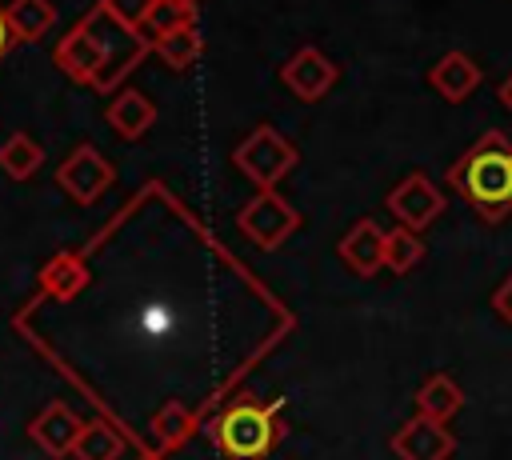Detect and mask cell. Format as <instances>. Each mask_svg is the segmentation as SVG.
I'll list each match as a JSON object with an SVG mask.
<instances>
[{
	"label": "cell",
	"mask_w": 512,
	"mask_h": 460,
	"mask_svg": "<svg viewBox=\"0 0 512 460\" xmlns=\"http://www.w3.org/2000/svg\"><path fill=\"white\" fill-rule=\"evenodd\" d=\"M144 36H136V40H128L124 48H116L108 36H100V12H92L88 20H80L60 44H56V52H52V60H56V68L64 72V76H72L76 84H88V88H96V92H108L112 84H120L128 72H132V64L144 56Z\"/></svg>",
	"instance_id": "cell-1"
},
{
	"label": "cell",
	"mask_w": 512,
	"mask_h": 460,
	"mask_svg": "<svg viewBox=\"0 0 512 460\" xmlns=\"http://www.w3.org/2000/svg\"><path fill=\"white\" fill-rule=\"evenodd\" d=\"M452 448H456L452 432H448L444 424L420 416V412H416L412 420H404L400 432L392 436V452H396L400 460H448Z\"/></svg>",
	"instance_id": "cell-9"
},
{
	"label": "cell",
	"mask_w": 512,
	"mask_h": 460,
	"mask_svg": "<svg viewBox=\"0 0 512 460\" xmlns=\"http://www.w3.org/2000/svg\"><path fill=\"white\" fill-rule=\"evenodd\" d=\"M492 308H496L500 320L512 324V276H504V280L496 284V292H492Z\"/></svg>",
	"instance_id": "cell-24"
},
{
	"label": "cell",
	"mask_w": 512,
	"mask_h": 460,
	"mask_svg": "<svg viewBox=\"0 0 512 460\" xmlns=\"http://www.w3.org/2000/svg\"><path fill=\"white\" fill-rule=\"evenodd\" d=\"M88 280H92V272H88V260L80 252H56L40 268V284L52 300H76L88 288Z\"/></svg>",
	"instance_id": "cell-14"
},
{
	"label": "cell",
	"mask_w": 512,
	"mask_h": 460,
	"mask_svg": "<svg viewBox=\"0 0 512 460\" xmlns=\"http://www.w3.org/2000/svg\"><path fill=\"white\" fill-rule=\"evenodd\" d=\"M196 20V8L192 4H180V0H152L148 16H144V32H152V40L160 36H172L180 28H192Z\"/></svg>",
	"instance_id": "cell-22"
},
{
	"label": "cell",
	"mask_w": 512,
	"mask_h": 460,
	"mask_svg": "<svg viewBox=\"0 0 512 460\" xmlns=\"http://www.w3.org/2000/svg\"><path fill=\"white\" fill-rule=\"evenodd\" d=\"M388 212L400 220V228H428L440 212H444V192L424 176V172H408L392 192H388Z\"/></svg>",
	"instance_id": "cell-7"
},
{
	"label": "cell",
	"mask_w": 512,
	"mask_h": 460,
	"mask_svg": "<svg viewBox=\"0 0 512 460\" xmlns=\"http://www.w3.org/2000/svg\"><path fill=\"white\" fill-rule=\"evenodd\" d=\"M212 436H216V448L228 460H264L280 444L284 424L268 404L244 396L212 420Z\"/></svg>",
	"instance_id": "cell-3"
},
{
	"label": "cell",
	"mask_w": 512,
	"mask_h": 460,
	"mask_svg": "<svg viewBox=\"0 0 512 460\" xmlns=\"http://www.w3.org/2000/svg\"><path fill=\"white\" fill-rule=\"evenodd\" d=\"M8 44H12V28H8V16H4V8H0V56L8 52Z\"/></svg>",
	"instance_id": "cell-25"
},
{
	"label": "cell",
	"mask_w": 512,
	"mask_h": 460,
	"mask_svg": "<svg viewBox=\"0 0 512 460\" xmlns=\"http://www.w3.org/2000/svg\"><path fill=\"white\" fill-rule=\"evenodd\" d=\"M280 80L288 84L292 96H300V100H320V96L336 84V64H332L320 48L308 44V48H296V52L284 60Z\"/></svg>",
	"instance_id": "cell-8"
},
{
	"label": "cell",
	"mask_w": 512,
	"mask_h": 460,
	"mask_svg": "<svg viewBox=\"0 0 512 460\" xmlns=\"http://www.w3.org/2000/svg\"><path fill=\"white\" fill-rule=\"evenodd\" d=\"M500 100H504V104H508V108H512V76H508V80H504V84H500Z\"/></svg>",
	"instance_id": "cell-26"
},
{
	"label": "cell",
	"mask_w": 512,
	"mask_h": 460,
	"mask_svg": "<svg viewBox=\"0 0 512 460\" xmlns=\"http://www.w3.org/2000/svg\"><path fill=\"white\" fill-rule=\"evenodd\" d=\"M232 160H236V168H240L260 192H272L276 180H284V176L292 172V164H296V148H292L288 136H280L276 128L260 124V128H252L248 140L232 152Z\"/></svg>",
	"instance_id": "cell-4"
},
{
	"label": "cell",
	"mask_w": 512,
	"mask_h": 460,
	"mask_svg": "<svg viewBox=\"0 0 512 460\" xmlns=\"http://www.w3.org/2000/svg\"><path fill=\"white\" fill-rule=\"evenodd\" d=\"M4 16H8V28L16 40H40L56 24V8L48 0H12L4 8Z\"/></svg>",
	"instance_id": "cell-18"
},
{
	"label": "cell",
	"mask_w": 512,
	"mask_h": 460,
	"mask_svg": "<svg viewBox=\"0 0 512 460\" xmlns=\"http://www.w3.org/2000/svg\"><path fill=\"white\" fill-rule=\"evenodd\" d=\"M420 256H424L420 232L400 228V224H396L392 232H384V268H388V272L404 276V272H412V268L420 264Z\"/></svg>",
	"instance_id": "cell-20"
},
{
	"label": "cell",
	"mask_w": 512,
	"mask_h": 460,
	"mask_svg": "<svg viewBox=\"0 0 512 460\" xmlns=\"http://www.w3.org/2000/svg\"><path fill=\"white\" fill-rule=\"evenodd\" d=\"M116 180L112 164L92 148V144H80L76 152L64 156V164L56 168V184L76 200V204H92L104 196V188Z\"/></svg>",
	"instance_id": "cell-6"
},
{
	"label": "cell",
	"mask_w": 512,
	"mask_h": 460,
	"mask_svg": "<svg viewBox=\"0 0 512 460\" xmlns=\"http://www.w3.org/2000/svg\"><path fill=\"white\" fill-rule=\"evenodd\" d=\"M180 4H192V8H196V4H200V0H180Z\"/></svg>",
	"instance_id": "cell-28"
},
{
	"label": "cell",
	"mask_w": 512,
	"mask_h": 460,
	"mask_svg": "<svg viewBox=\"0 0 512 460\" xmlns=\"http://www.w3.org/2000/svg\"><path fill=\"white\" fill-rule=\"evenodd\" d=\"M236 224H240V232H244L256 248H280V244L296 232L300 212L272 188V192H256V196L240 208Z\"/></svg>",
	"instance_id": "cell-5"
},
{
	"label": "cell",
	"mask_w": 512,
	"mask_h": 460,
	"mask_svg": "<svg viewBox=\"0 0 512 460\" xmlns=\"http://www.w3.org/2000/svg\"><path fill=\"white\" fill-rule=\"evenodd\" d=\"M448 184L480 212V220H504L512 212V144L500 132L480 136L448 168Z\"/></svg>",
	"instance_id": "cell-2"
},
{
	"label": "cell",
	"mask_w": 512,
	"mask_h": 460,
	"mask_svg": "<svg viewBox=\"0 0 512 460\" xmlns=\"http://www.w3.org/2000/svg\"><path fill=\"white\" fill-rule=\"evenodd\" d=\"M140 460H164V456H160V452H144Z\"/></svg>",
	"instance_id": "cell-27"
},
{
	"label": "cell",
	"mask_w": 512,
	"mask_h": 460,
	"mask_svg": "<svg viewBox=\"0 0 512 460\" xmlns=\"http://www.w3.org/2000/svg\"><path fill=\"white\" fill-rule=\"evenodd\" d=\"M108 124L124 136V140H140L152 124H156V104L144 96V92H136V88H124V92H116L112 96V104H108Z\"/></svg>",
	"instance_id": "cell-15"
},
{
	"label": "cell",
	"mask_w": 512,
	"mask_h": 460,
	"mask_svg": "<svg viewBox=\"0 0 512 460\" xmlns=\"http://www.w3.org/2000/svg\"><path fill=\"white\" fill-rule=\"evenodd\" d=\"M340 260L356 276H376L384 268V228L376 220H356L340 240Z\"/></svg>",
	"instance_id": "cell-11"
},
{
	"label": "cell",
	"mask_w": 512,
	"mask_h": 460,
	"mask_svg": "<svg viewBox=\"0 0 512 460\" xmlns=\"http://www.w3.org/2000/svg\"><path fill=\"white\" fill-rule=\"evenodd\" d=\"M148 8H152V0H100V4H96V12H100L104 20H112L116 28L132 32V36H144V16H148Z\"/></svg>",
	"instance_id": "cell-23"
},
{
	"label": "cell",
	"mask_w": 512,
	"mask_h": 460,
	"mask_svg": "<svg viewBox=\"0 0 512 460\" xmlns=\"http://www.w3.org/2000/svg\"><path fill=\"white\" fill-rule=\"evenodd\" d=\"M196 428H200V412L188 400H164L148 416V436H152V444H156L160 456L172 452V448H180Z\"/></svg>",
	"instance_id": "cell-12"
},
{
	"label": "cell",
	"mask_w": 512,
	"mask_h": 460,
	"mask_svg": "<svg viewBox=\"0 0 512 460\" xmlns=\"http://www.w3.org/2000/svg\"><path fill=\"white\" fill-rule=\"evenodd\" d=\"M120 452H124V436H120V428H116L112 420H104V416L88 420V424L80 428V436H76V448H72L76 460H116Z\"/></svg>",
	"instance_id": "cell-17"
},
{
	"label": "cell",
	"mask_w": 512,
	"mask_h": 460,
	"mask_svg": "<svg viewBox=\"0 0 512 460\" xmlns=\"http://www.w3.org/2000/svg\"><path fill=\"white\" fill-rule=\"evenodd\" d=\"M460 404H464V392H460V384H456L452 376H444V372L428 376V380L420 384V392H416V412L428 416V420H436V424H448V420L460 412Z\"/></svg>",
	"instance_id": "cell-16"
},
{
	"label": "cell",
	"mask_w": 512,
	"mask_h": 460,
	"mask_svg": "<svg viewBox=\"0 0 512 460\" xmlns=\"http://www.w3.org/2000/svg\"><path fill=\"white\" fill-rule=\"evenodd\" d=\"M152 52H156L168 68H176V72L192 68V64H196V56H200V32H196V24H192V28L172 32V36L152 40Z\"/></svg>",
	"instance_id": "cell-21"
},
{
	"label": "cell",
	"mask_w": 512,
	"mask_h": 460,
	"mask_svg": "<svg viewBox=\"0 0 512 460\" xmlns=\"http://www.w3.org/2000/svg\"><path fill=\"white\" fill-rule=\"evenodd\" d=\"M428 84L444 96V100H464V96H472L476 92V84H480V64L472 60V56H464V52H444L432 68H428Z\"/></svg>",
	"instance_id": "cell-13"
},
{
	"label": "cell",
	"mask_w": 512,
	"mask_h": 460,
	"mask_svg": "<svg viewBox=\"0 0 512 460\" xmlns=\"http://www.w3.org/2000/svg\"><path fill=\"white\" fill-rule=\"evenodd\" d=\"M44 160V148L28 136V132H16L0 144V168L12 176V180H28Z\"/></svg>",
	"instance_id": "cell-19"
},
{
	"label": "cell",
	"mask_w": 512,
	"mask_h": 460,
	"mask_svg": "<svg viewBox=\"0 0 512 460\" xmlns=\"http://www.w3.org/2000/svg\"><path fill=\"white\" fill-rule=\"evenodd\" d=\"M80 428H84V420H80L68 404H60V400L48 404L44 412H36V416L28 420V436H32V444H36L40 452H48V456H72Z\"/></svg>",
	"instance_id": "cell-10"
}]
</instances>
